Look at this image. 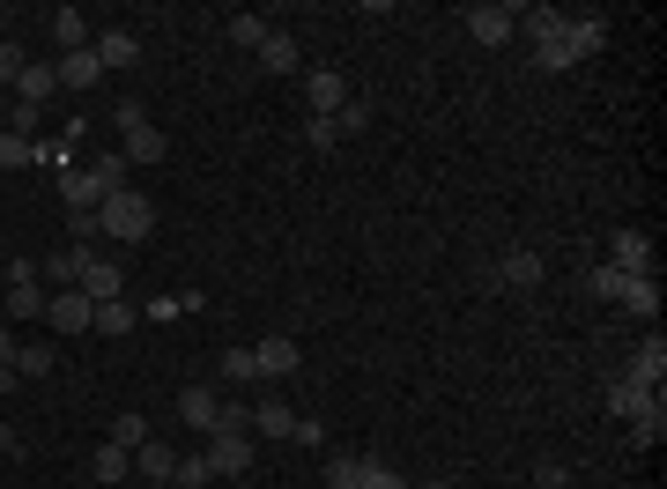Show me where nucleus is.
<instances>
[{"label":"nucleus","instance_id":"obj_1","mask_svg":"<svg viewBox=\"0 0 667 489\" xmlns=\"http://www.w3.org/2000/svg\"><path fill=\"white\" fill-rule=\"evenodd\" d=\"M97 230H104L112 244H141L149 230H156V208H149V193L119 186V193H104V201H97Z\"/></svg>","mask_w":667,"mask_h":489},{"label":"nucleus","instance_id":"obj_2","mask_svg":"<svg viewBox=\"0 0 667 489\" xmlns=\"http://www.w3.org/2000/svg\"><path fill=\"white\" fill-rule=\"evenodd\" d=\"M45 297H52V289H45L38 260H15V267H8V312H0V319H45Z\"/></svg>","mask_w":667,"mask_h":489},{"label":"nucleus","instance_id":"obj_3","mask_svg":"<svg viewBox=\"0 0 667 489\" xmlns=\"http://www.w3.org/2000/svg\"><path fill=\"white\" fill-rule=\"evenodd\" d=\"M527 30H534V60H542L549 75L579 67V60H571V45H564V8H534V15H527Z\"/></svg>","mask_w":667,"mask_h":489},{"label":"nucleus","instance_id":"obj_4","mask_svg":"<svg viewBox=\"0 0 667 489\" xmlns=\"http://www.w3.org/2000/svg\"><path fill=\"white\" fill-rule=\"evenodd\" d=\"M209 467H215V482H238L252 467V438L246 430H209Z\"/></svg>","mask_w":667,"mask_h":489},{"label":"nucleus","instance_id":"obj_5","mask_svg":"<svg viewBox=\"0 0 667 489\" xmlns=\"http://www.w3.org/2000/svg\"><path fill=\"white\" fill-rule=\"evenodd\" d=\"M75 289H83L89 304H112V297H126V267H119V260H104V252H89Z\"/></svg>","mask_w":667,"mask_h":489},{"label":"nucleus","instance_id":"obj_6","mask_svg":"<svg viewBox=\"0 0 667 489\" xmlns=\"http://www.w3.org/2000/svg\"><path fill=\"white\" fill-rule=\"evenodd\" d=\"M608 267L630 275V283L653 275V238H645V230H616V238H608Z\"/></svg>","mask_w":667,"mask_h":489},{"label":"nucleus","instance_id":"obj_7","mask_svg":"<svg viewBox=\"0 0 667 489\" xmlns=\"http://www.w3.org/2000/svg\"><path fill=\"white\" fill-rule=\"evenodd\" d=\"M519 15H527V8H504V0H490V8H467V30H475V45H504L512 30H519Z\"/></svg>","mask_w":667,"mask_h":489},{"label":"nucleus","instance_id":"obj_8","mask_svg":"<svg viewBox=\"0 0 667 489\" xmlns=\"http://www.w3.org/2000/svg\"><path fill=\"white\" fill-rule=\"evenodd\" d=\"M45 319L60 326V334H89V319H97V304H89L83 289H52V297H45Z\"/></svg>","mask_w":667,"mask_h":489},{"label":"nucleus","instance_id":"obj_9","mask_svg":"<svg viewBox=\"0 0 667 489\" xmlns=\"http://www.w3.org/2000/svg\"><path fill=\"white\" fill-rule=\"evenodd\" d=\"M624 378H630V386H645V393H660V378H667V341H660V334L638 341V356H630Z\"/></svg>","mask_w":667,"mask_h":489},{"label":"nucleus","instance_id":"obj_10","mask_svg":"<svg viewBox=\"0 0 667 489\" xmlns=\"http://www.w3.org/2000/svg\"><path fill=\"white\" fill-rule=\"evenodd\" d=\"M304 97H312V112H341L356 89H349V75H341V67H312V75H304Z\"/></svg>","mask_w":667,"mask_h":489},{"label":"nucleus","instance_id":"obj_11","mask_svg":"<svg viewBox=\"0 0 667 489\" xmlns=\"http://www.w3.org/2000/svg\"><path fill=\"white\" fill-rule=\"evenodd\" d=\"M89 52L104 60V75H119V67H134V60H141V38H134V30H97V38H89Z\"/></svg>","mask_w":667,"mask_h":489},{"label":"nucleus","instance_id":"obj_12","mask_svg":"<svg viewBox=\"0 0 667 489\" xmlns=\"http://www.w3.org/2000/svg\"><path fill=\"white\" fill-rule=\"evenodd\" d=\"M52 75H60V89H97V82H104V60H97V52H60V60H52Z\"/></svg>","mask_w":667,"mask_h":489},{"label":"nucleus","instance_id":"obj_13","mask_svg":"<svg viewBox=\"0 0 667 489\" xmlns=\"http://www.w3.org/2000/svg\"><path fill=\"white\" fill-rule=\"evenodd\" d=\"M215 415H223V393H215V386H186V393H178V423H186V430H215Z\"/></svg>","mask_w":667,"mask_h":489},{"label":"nucleus","instance_id":"obj_14","mask_svg":"<svg viewBox=\"0 0 667 489\" xmlns=\"http://www.w3.org/2000/svg\"><path fill=\"white\" fill-rule=\"evenodd\" d=\"M52 97H60V75H52V60H30V67H23V75H15V104H52Z\"/></svg>","mask_w":667,"mask_h":489},{"label":"nucleus","instance_id":"obj_15","mask_svg":"<svg viewBox=\"0 0 667 489\" xmlns=\"http://www.w3.org/2000/svg\"><path fill=\"white\" fill-rule=\"evenodd\" d=\"M83 134H89V126L75 120V126H60V134H45V141H38V163L52 171V178H60V171H75V141H83Z\"/></svg>","mask_w":667,"mask_h":489},{"label":"nucleus","instance_id":"obj_16","mask_svg":"<svg viewBox=\"0 0 667 489\" xmlns=\"http://www.w3.org/2000/svg\"><path fill=\"white\" fill-rule=\"evenodd\" d=\"M564 45H571V60H593L608 45V23L601 15H564Z\"/></svg>","mask_w":667,"mask_h":489},{"label":"nucleus","instance_id":"obj_17","mask_svg":"<svg viewBox=\"0 0 667 489\" xmlns=\"http://www.w3.org/2000/svg\"><path fill=\"white\" fill-rule=\"evenodd\" d=\"M498 283H504V289H534V283H542V252L512 244V252L498 260Z\"/></svg>","mask_w":667,"mask_h":489},{"label":"nucleus","instance_id":"obj_18","mask_svg":"<svg viewBox=\"0 0 667 489\" xmlns=\"http://www.w3.org/2000/svg\"><path fill=\"white\" fill-rule=\"evenodd\" d=\"M252 356H260V378H290V371H297V341H290V334H267Z\"/></svg>","mask_w":667,"mask_h":489},{"label":"nucleus","instance_id":"obj_19","mask_svg":"<svg viewBox=\"0 0 667 489\" xmlns=\"http://www.w3.org/2000/svg\"><path fill=\"white\" fill-rule=\"evenodd\" d=\"M60 201L75 208V215H97V201H104V193H97V178L75 163V171H60Z\"/></svg>","mask_w":667,"mask_h":489},{"label":"nucleus","instance_id":"obj_20","mask_svg":"<svg viewBox=\"0 0 667 489\" xmlns=\"http://www.w3.org/2000/svg\"><path fill=\"white\" fill-rule=\"evenodd\" d=\"M252 430H267V438H297V408L267 393V401L252 408Z\"/></svg>","mask_w":667,"mask_h":489},{"label":"nucleus","instance_id":"obj_21","mask_svg":"<svg viewBox=\"0 0 667 489\" xmlns=\"http://www.w3.org/2000/svg\"><path fill=\"white\" fill-rule=\"evenodd\" d=\"M616 304H624L630 319H653V312H660V275H638V283H624V297H616Z\"/></svg>","mask_w":667,"mask_h":489},{"label":"nucleus","instance_id":"obj_22","mask_svg":"<svg viewBox=\"0 0 667 489\" xmlns=\"http://www.w3.org/2000/svg\"><path fill=\"white\" fill-rule=\"evenodd\" d=\"M260 67H267V75H297V38L290 30H267V38H260Z\"/></svg>","mask_w":667,"mask_h":489},{"label":"nucleus","instance_id":"obj_23","mask_svg":"<svg viewBox=\"0 0 667 489\" xmlns=\"http://www.w3.org/2000/svg\"><path fill=\"white\" fill-rule=\"evenodd\" d=\"M134 319H141V312H134L126 297H112V304H97V319H89V334H112V341H119V334H134Z\"/></svg>","mask_w":667,"mask_h":489},{"label":"nucleus","instance_id":"obj_24","mask_svg":"<svg viewBox=\"0 0 667 489\" xmlns=\"http://www.w3.org/2000/svg\"><path fill=\"white\" fill-rule=\"evenodd\" d=\"M653 401H660V393H645V386H630V378H616V386H608V408H616L624 423H638Z\"/></svg>","mask_w":667,"mask_h":489},{"label":"nucleus","instance_id":"obj_25","mask_svg":"<svg viewBox=\"0 0 667 489\" xmlns=\"http://www.w3.org/2000/svg\"><path fill=\"white\" fill-rule=\"evenodd\" d=\"M52 38H60V52H83V45H89L83 8H60V15H52Z\"/></svg>","mask_w":667,"mask_h":489},{"label":"nucleus","instance_id":"obj_26","mask_svg":"<svg viewBox=\"0 0 667 489\" xmlns=\"http://www.w3.org/2000/svg\"><path fill=\"white\" fill-rule=\"evenodd\" d=\"M89 467H97V482H126V475H134V452H126V446H97Z\"/></svg>","mask_w":667,"mask_h":489},{"label":"nucleus","instance_id":"obj_27","mask_svg":"<svg viewBox=\"0 0 667 489\" xmlns=\"http://www.w3.org/2000/svg\"><path fill=\"white\" fill-rule=\"evenodd\" d=\"M356 489H416L408 475H393L386 460H356Z\"/></svg>","mask_w":667,"mask_h":489},{"label":"nucleus","instance_id":"obj_28","mask_svg":"<svg viewBox=\"0 0 667 489\" xmlns=\"http://www.w3.org/2000/svg\"><path fill=\"white\" fill-rule=\"evenodd\" d=\"M209 482H215L209 452H193V460H178V467H171V489H209Z\"/></svg>","mask_w":667,"mask_h":489},{"label":"nucleus","instance_id":"obj_29","mask_svg":"<svg viewBox=\"0 0 667 489\" xmlns=\"http://www.w3.org/2000/svg\"><path fill=\"white\" fill-rule=\"evenodd\" d=\"M83 171L97 178V193H119V186H126V156H89Z\"/></svg>","mask_w":667,"mask_h":489},{"label":"nucleus","instance_id":"obj_30","mask_svg":"<svg viewBox=\"0 0 667 489\" xmlns=\"http://www.w3.org/2000/svg\"><path fill=\"white\" fill-rule=\"evenodd\" d=\"M126 156H134V163H156V156H164V134H156V126H134V134H126Z\"/></svg>","mask_w":667,"mask_h":489},{"label":"nucleus","instance_id":"obj_31","mask_svg":"<svg viewBox=\"0 0 667 489\" xmlns=\"http://www.w3.org/2000/svg\"><path fill=\"white\" fill-rule=\"evenodd\" d=\"M630 438H638V446H660V438H667V408L653 401L645 415H638V423H630Z\"/></svg>","mask_w":667,"mask_h":489},{"label":"nucleus","instance_id":"obj_32","mask_svg":"<svg viewBox=\"0 0 667 489\" xmlns=\"http://www.w3.org/2000/svg\"><path fill=\"white\" fill-rule=\"evenodd\" d=\"M23 163H38V141H23V134H0V171H23Z\"/></svg>","mask_w":667,"mask_h":489},{"label":"nucleus","instance_id":"obj_33","mask_svg":"<svg viewBox=\"0 0 667 489\" xmlns=\"http://www.w3.org/2000/svg\"><path fill=\"white\" fill-rule=\"evenodd\" d=\"M327 120L341 126V141H349V134H364V126H372V104H364V97H349L341 112H327Z\"/></svg>","mask_w":667,"mask_h":489},{"label":"nucleus","instance_id":"obj_34","mask_svg":"<svg viewBox=\"0 0 667 489\" xmlns=\"http://www.w3.org/2000/svg\"><path fill=\"white\" fill-rule=\"evenodd\" d=\"M624 283H630V275H616L608 260H601V267H586V289H593V297H608V304L624 297Z\"/></svg>","mask_w":667,"mask_h":489},{"label":"nucleus","instance_id":"obj_35","mask_svg":"<svg viewBox=\"0 0 667 489\" xmlns=\"http://www.w3.org/2000/svg\"><path fill=\"white\" fill-rule=\"evenodd\" d=\"M223 378H230V386H252V378H260V356H252V349H230V356H223Z\"/></svg>","mask_w":667,"mask_h":489},{"label":"nucleus","instance_id":"obj_36","mask_svg":"<svg viewBox=\"0 0 667 489\" xmlns=\"http://www.w3.org/2000/svg\"><path fill=\"white\" fill-rule=\"evenodd\" d=\"M112 446L141 452V446H149V423H141V415H119V423H112Z\"/></svg>","mask_w":667,"mask_h":489},{"label":"nucleus","instance_id":"obj_37","mask_svg":"<svg viewBox=\"0 0 667 489\" xmlns=\"http://www.w3.org/2000/svg\"><path fill=\"white\" fill-rule=\"evenodd\" d=\"M45 371H52V349H15V378H45Z\"/></svg>","mask_w":667,"mask_h":489},{"label":"nucleus","instance_id":"obj_38","mask_svg":"<svg viewBox=\"0 0 667 489\" xmlns=\"http://www.w3.org/2000/svg\"><path fill=\"white\" fill-rule=\"evenodd\" d=\"M260 38H267L260 15H230V45H252V52H260Z\"/></svg>","mask_w":667,"mask_h":489},{"label":"nucleus","instance_id":"obj_39","mask_svg":"<svg viewBox=\"0 0 667 489\" xmlns=\"http://www.w3.org/2000/svg\"><path fill=\"white\" fill-rule=\"evenodd\" d=\"M304 141H312V149H334V141H341V126H334L327 112H312V120H304Z\"/></svg>","mask_w":667,"mask_h":489},{"label":"nucleus","instance_id":"obj_40","mask_svg":"<svg viewBox=\"0 0 667 489\" xmlns=\"http://www.w3.org/2000/svg\"><path fill=\"white\" fill-rule=\"evenodd\" d=\"M327 489H356V460H349V452H334V460H327Z\"/></svg>","mask_w":667,"mask_h":489},{"label":"nucleus","instance_id":"obj_41","mask_svg":"<svg viewBox=\"0 0 667 489\" xmlns=\"http://www.w3.org/2000/svg\"><path fill=\"white\" fill-rule=\"evenodd\" d=\"M534 489H571V467H564V460H542V467H534Z\"/></svg>","mask_w":667,"mask_h":489},{"label":"nucleus","instance_id":"obj_42","mask_svg":"<svg viewBox=\"0 0 667 489\" xmlns=\"http://www.w3.org/2000/svg\"><path fill=\"white\" fill-rule=\"evenodd\" d=\"M15 386V334H8V319H0V393Z\"/></svg>","mask_w":667,"mask_h":489},{"label":"nucleus","instance_id":"obj_43","mask_svg":"<svg viewBox=\"0 0 667 489\" xmlns=\"http://www.w3.org/2000/svg\"><path fill=\"white\" fill-rule=\"evenodd\" d=\"M23 67H30V60H23V45H15V38H0V82H15Z\"/></svg>","mask_w":667,"mask_h":489},{"label":"nucleus","instance_id":"obj_44","mask_svg":"<svg viewBox=\"0 0 667 489\" xmlns=\"http://www.w3.org/2000/svg\"><path fill=\"white\" fill-rule=\"evenodd\" d=\"M0 452H15V430H8V423H0Z\"/></svg>","mask_w":667,"mask_h":489},{"label":"nucleus","instance_id":"obj_45","mask_svg":"<svg viewBox=\"0 0 667 489\" xmlns=\"http://www.w3.org/2000/svg\"><path fill=\"white\" fill-rule=\"evenodd\" d=\"M423 489H460V482H423Z\"/></svg>","mask_w":667,"mask_h":489}]
</instances>
